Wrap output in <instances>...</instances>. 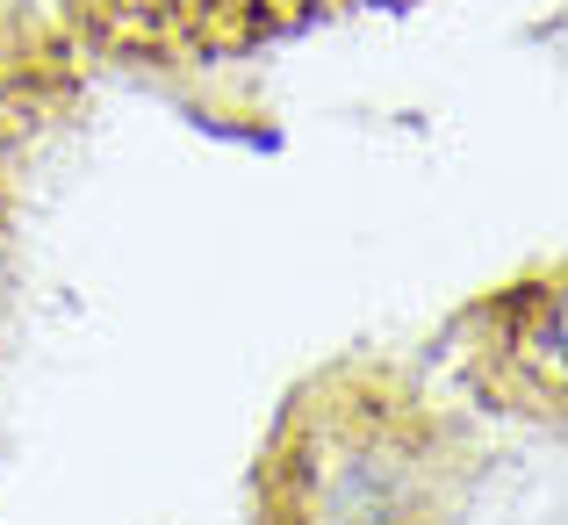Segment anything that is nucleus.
Here are the masks:
<instances>
[{"label": "nucleus", "mask_w": 568, "mask_h": 525, "mask_svg": "<svg viewBox=\"0 0 568 525\" xmlns=\"http://www.w3.org/2000/svg\"><path fill=\"white\" fill-rule=\"evenodd\" d=\"M274 525H417L432 504L425 425L375 382L303 396L266 468Z\"/></svg>", "instance_id": "1"}]
</instances>
